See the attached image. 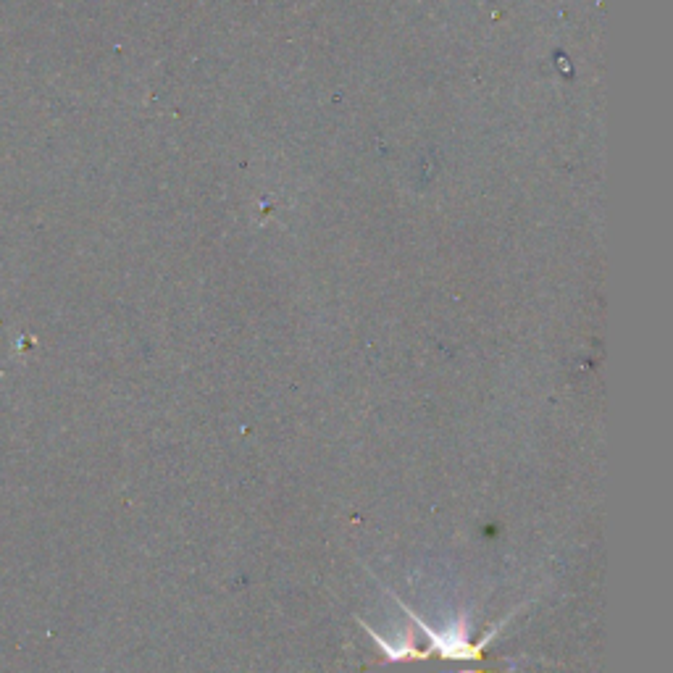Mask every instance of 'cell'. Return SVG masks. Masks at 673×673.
<instances>
[{
    "label": "cell",
    "mask_w": 673,
    "mask_h": 673,
    "mask_svg": "<svg viewBox=\"0 0 673 673\" xmlns=\"http://www.w3.org/2000/svg\"><path fill=\"white\" fill-rule=\"evenodd\" d=\"M395 603L400 605V608H405L400 600H395ZM405 613H408V616H411L413 621L418 624V629L424 631L426 637H429V642H432V650L440 652L442 658H447V660H479L482 650L489 645V639L495 637L497 631H500V626L508 621V618H505V621H500V626H495V629L489 631L487 637H484V642H479V645H471V642H468V618H466V613H461V616H458V621H455V624L450 626L447 631H442V634H437L434 629H429V626H426L424 621H421V618L413 613V610L405 608Z\"/></svg>",
    "instance_id": "1"
},
{
    "label": "cell",
    "mask_w": 673,
    "mask_h": 673,
    "mask_svg": "<svg viewBox=\"0 0 673 673\" xmlns=\"http://www.w3.org/2000/svg\"><path fill=\"white\" fill-rule=\"evenodd\" d=\"M358 624H361L363 629L369 631L371 637H374L376 647H379V650H384V655H387V658H390V660L426 658V655H429V652H424V650H416V647H413L411 642H405V645H392V642H387V639H384V637H379V634H376V631L371 629L369 624H366V621H361V618H358Z\"/></svg>",
    "instance_id": "2"
}]
</instances>
